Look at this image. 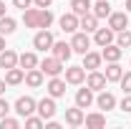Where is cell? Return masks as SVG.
Returning a JSON list of instances; mask_svg holds the SVG:
<instances>
[{"label": "cell", "instance_id": "d6986e66", "mask_svg": "<svg viewBox=\"0 0 131 129\" xmlns=\"http://www.w3.org/2000/svg\"><path fill=\"white\" fill-rule=\"evenodd\" d=\"M93 104V91L88 89V86H83L76 91V106H81V109H88Z\"/></svg>", "mask_w": 131, "mask_h": 129}, {"label": "cell", "instance_id": "7402d4cb", "mask_svg": "<svg viewBox=\"0 0 131 129\" xmlns=\"http://www.w3.org/2000/svg\"><path fill=\"white\" fill-rule=\"evenodd\" d=\"M83 124L88 129H103L106 127V116L101 112H93V114H86V119H83Z\"/></svg>", "mask_w": 131, "mask_h": 129}, {"label": "cell", "instance_id": "8d00e7d4", "mask_svg": "<svg viewBox=\"0 0 131 129\" xmlns=\"http://www.w3.org/2000/svg\"><path fill=\"white\" fill-rule=\"evenodd\" d=\"M33 3H35V8H50L53 0H33Z\"/></svg>", "mask_w": 131, "mask_h": 129}, {"label": "cell", "instance_id": "ba28073f", "mask_svg": "<svg viewBox=\"0 0 131 129\" xmlns=\"http://www.w3.org/2000/svg\"><path fill=\"white\" fill-rule=\"evenodd\" d=\"M83 81H86V68H83V66H68V68H66V84L81 86Z\"/></svg>", "mask_w": 131, "mask_h": 129}, {"label": "cell", "instance_id": "ac0fdd59", "mask_svg": "<svg viewBox=\"0 0 131 129\" xmlns=\"http://www.w3.org/2000/svg\"><path fill=\"white\" fill-rule=\"evenodd\" d=\"M38 63H40V61H38V56H35L33 51H28V53H20V56H18V66H20L23 71L38 68Z\"/></svg>", "mask_w": 131, "mask_h": 129}, {"label": "cell", "instance_id": "52a82bcc", "mask_svg": "<svg viewBox=\"0 0 131 129\" xmlns=\"http://www.w3.org/2000/svg\"><path fill=\"white\" fill-rule=\"evenodd\" d=\"M35 112L40 114L43 119H53V116H56V112H58V106H56V99H53V96L40 99V101H38V109H35Z\"/></svg>", "mask_w": 131, "mask_h": 129}, {"label": "cell", "instance_id": "4fadbf2b", "mask_svg": "<svg viewBox=\"0 0 131 129\" xmlns=\"http://www.w3.org/2000/svg\"><path fill=\"white\" fill-rule=\"evenodd\" d=\"M58 23H61V31H66V33H76L78 31V15H76L73 10H71V13H63Z\"/></svg>", "mask_w": 131, "mask_h": 129}, {"label": "cell", "instance_id": "ffe728a7", "mask_svg": "<svg viewBox=\"0 0 131 129\" xmlns=\"http://www.w3.org/2000/svg\"><path fill=\"white\" fill-rule=\"evenodd\" d=\"M18 66V53L13 48H5V51H0V68H15Z\"/></svg>", "mask_w": 131, "mask_h": 129}, {"label": "cell", "instance_id": "5b68a950", "mask_svg": "<svg viewBox=\"0 0 131 129\" xmlns=\"http://www.w3.org/2000/svg\"><path fill=\"white\" fill-rule=\"evenodd\" d=\"M106 73H101V71H88V76H86V86L91 89V91H103L106 89Z\"/></svg>", "mask_w": 131, "mask_h": 129}, {"label": "cell", "instance_id": "74e56055", "mask_svg": "<svg viewBox=\"0 0 131 129\" xmlns=\"http://www.w3.org/2000/svg\"><path fill=\"white\" fill-rule=\"evenodd\" d=\"M5 89H8V84H5V81L0 79V96H3V94H5Z\"/></svg>", "mask_w": 131, "mask_h": 129}, {"label": "cell", "instance_id": "83f0119b", "mask_svg": "<svg viewBox=\"0 0 131 129\" xmlns=\"http://www.w3.org/2000/svg\"><path fill=\"white\" fill-rule=\"evenodd\" d=\"M121 76H124V68L118 66V61H111L106 66V81H118Z\"/></svg>", "mask_w": 131, "mask_h": 129}, {"label": "cell", "instance_id": "d6a6232c", "mask_svg": "<svg viewBox=\"0 0 131 129\" xmlns=\"http://www.w3.org/2000/svg\"><path fill=\"white\" fill-rule=\"evenodd\" d=\"M118 84H121V89H124V94H131V71H126L121 79H118Z\"/></svg>", "mask_w": 131, "mask_h": 129}, {"label": "cell", "instance_id": "4316f807", "mask_svg": "<svg viewBox=\"0 0 131 129\" xmlns=\"http://www.w3.org/2000/svg\"><path fill=\"white\" fill-rule=\"evenodd\" d=\"M91 0H71V10L76 13V15L81 18V15H86V13H91Z\"/></svg>", "mask_w": 131, "mask_h": 129}, {"label": "cell", "instance_id": "7a4b0ae2", "mask_svg": "<svg viewBox=\"0 0 131 129\" xmlns=\"http://www.w3.org/2000/svg\"><path fill=\"white\" fill-rule=\"evenodd\" d=\"M13 109H15L18 116H23V119H25V116L35 114V109H38V101H35L33 96H20V99L15 101V106H13Z\"/></svg>", "mask_w": 131, "mask_h": 129}, {"label": "cell", "instance_id": "8992f818", "mask_svg": "<svg viewBox=\"0 0 131 129\" xmlns=\"http://www.w3.org/2000/svg\"><path fill=\"white\" fill-rule=\"evenodd\" d=\"M114 38H116V31H111L108 25H106V28H96V31H93V43H96L98 48H103V46L114 43Z\"/></svg>", "mask_w": 131, "mask_h": 129}, {"label": "cell", "instance_id": "8fae6325", "mask_svg": "<svg viewBox=\"0 0 131 129\" xmlns=\"http://www.w3.org/2000/svg\"><path fill=\"white\" fill-rule=\"evenodd\" d=\"M101 56H103V61H106V63H111V61H121V56H124V48H121L118 43H108V46H103Z\"/></svg>", "mask_w": 131, "mask_h": 129}, {"label": "cell", "instance_id": "2e32d148", "mask_svg": "<svg viewBox=\"0 0 131 129\" xmlns=\"http://www.w3.org/2000/svg\"><path fill=\"white\" fill-rule=\"evenodd\" d=\"M83 119H86V114H83L81 106H73V109H66V124L68 127H81Z\"/></svg>", "mask_w": 131, "mask_h": 129}, {"label": "cell", "instance_id": "cb8c5ba5", "mask_svg": "<svg viewBox=\"0 0 131 129\" xmlns=\"http://www.w3.org/2000/svg\"><path fill=\"white\" fill-rule=\"evenodd\" d=\"M38 18H40V8H25V10H23V23H25V28H38Z\"/></svg>", "mask_w": 131, "mask_h": 129}, {"label": "cell", "instance_id": "f546056e", "mask_svg": "<svg viewBox=\"0 0 131 129\" xmlns=\"http://www.w3.org/2000/svg\"><path fill=\"white\" fill-rule=\"evenodd\" d=\"M116 43H118L121 48H131V31L129 28H124V31L116 33Z\"/></svg>", "mask_w": 131, "mask_h": 129}, {"label": "cell", "instance_id": "e0dca14e", "mask_svg": "<svg viewBox=\"0 0 131 129\" xmlns=\"http://www.w3.org/2000/svg\"><path fill=\"white\" fill-rule=\"evenodd\" d=\"M43 81H46V73H43L40 68H30V71H25V84H28L30 89H40Z\"/></svg>", "mask_w": 131, "mask_h": 129}, {"label": "cell", "instance_id": "836d02e7", "mask_svg": "<svg viewBox=\"0 0 131 129\" xmlns=\"http://www.w3.org/2000/svg\"><path fill=\"white\" fill-rule=\"evenodd\" d=\"M121 112H124V114H131V94H126V96L121 99Z\"/></svg>", "mask_w": 131, "mask_h": 129}, {"label": "cell", "instance_id": "3957f363", "mask_svg": "<svg viewBox=\"0 0 131 129\" xmlns=\"http://www.w3.org/2000/svg\"><path fill=\"white\" fill-rule=\"evenodd\" d=\"M53 43H56V38H53V33L48 28H40L35 33V38H33V48H38V51H50Z\"/></svg>", "mask_w": 131, "mask_h": 129}, {"label": "cell", "instance_id": "277c9868", "mask_svg": "<svg viewBox=\"0 0 131 129\" xmlns=\"http://www.w3.org/2000/svg\"><path fill=\"white\" fill-rule=\"evenodd\" d=\"M71 48H73V53H86V51H91V38H88V33H73V38H71Z\"/></svg>", "mask_w": 131, "mask_h": 129}, {"label": "cell", "instance_id": "484cf974", "mask_svg": "<svg viewBox=\"0 0 131 129\" xmlns=\"http://www.w3.org/2000/svg\"><path fill=\"white\" fill-rule=\"evenodd\" d=\"M15 28H18L15 18H10V15H3V18H0V35H13Z\"/></svg>", "mask_w": 131, "mask_h": 129}, {"label": "cell", "instance_id": "5bb4252c", "mask_svg": "<svg viewBox=\"0 0 131 129\" xmlns=\"http://www.w3.org/2000/svg\"><path fill=\"white\" fill-rule=\"evenodd\" d=\"M50 51H53V56H56V58H61L63 63L71 58V56H73V48H71V43H66V41H56Z\"/></svg>", "mask_w": 131, "mask_h": 129}, {"label": "cell", "instance_id": "d590c367", "mask_svg": "<svg viewBox=\"0 0 131 129\" xmlns=\"http://www.w3.org/2000/svg\"><path fill=\"white\" fill-rule=\"evenodd\" d=\"M13 5L20 8V10H25V8H30V5H33V0H13Z\"/></svg>", "mask_w": 131, "mask_h": 129}, {"label": "cell", "instance_id": "6da1fadb", "mask_svg": "<svg viewBox=\"0 0 131 129\" xmlns=\"http://www.w3.org/2000/svg\"><path fill=\"white\" fill-rule=\"evenodd\" d=\"M38 68H40L46 76H58L61 71H66L63 61H61V58H56V56H46V58L38 63Z\"/></svg>", "mask_w": 131, "mask_h": 129}, {"label": "cell", "instance_id": "9a60e30c", "mask_svg": "<svg viewBox=\"0 0 131 129\" xmlns=\"http://www.w3.org/2000/svg\"><path fill=\"white\" fill-rule=\"evenodd\" d=\"M101 63H103V56L101 53H96V51H86L83 53V68L96 71V68H101Z\"/></svg>", "mask_w": 131, "mask_h": 129}, {"label": "cell", "instance_id": "30bf717a", "mask_svg": "<svg viewBox=\"0 0 131 129\" xmlns=\"http://www.w3.org/2000/svg\"><path fill=\"white\" fill-rule=\"evenodd\" d=\"M46 91H48V96H53V99L66 96V81H63V79H58V76H50L48 86H46Z\"/></svg>", "mask_w": 131, "mask_h": 129}, {"label": "cell", "instance_id": "d4e9b609", "mask_svg": "<svg viewBox=\"0 0 131 129\" xmlns=\"http://www.w3.org/2000/svg\"><path fill=\"white\" fill-rule=\"evenodd\" d=\"M91 13L101 20V18H108L111 15V5H108V0H96L93 5H91Z\"/></svg>", "mask_w": 131, "mask_h": 129}, {"label": "cell", "instance_id": "f35d334b", "mask_svg": "<svg viewBox=\"0 0 131 129\" xmlns=\"http://www.w3.org/2000/svg\"><path fill=\"white\" fill-rule=\"evenodd\" d=\"M8 46H5V35H0V51H5Z\"/></svg>", "mask_w": 131, "mask_h": 129}, {"label": "cell", "instance_id": "603a6c76", "mask_svg": "<svg viewBox=\"0 0 131 129\" xmlns=\"http://www.w3.org/2000/svg\"><path fill=\"white\" fill-rule=\"evenodd\" d=\"M23 81H25V71H23V68H8V71H5V84H8V86H18V84H23Z\"/></svg>", "mask_w": 131, "mask_h": 129}, {"label": "cell", "instance_id": "1f68e13d", "mask_svg": "<svg viewBox=\"0 0 131 129\" xmlns=\"http://www.w3.org/2000/svg\"><path fill=\"white\" fill-rule=\"evenodd\" d=\"M18 127H20V122L13 119V116H3L0 119V129H18Z\"/></svg>", "mask_w": 131, "mask_h": 129}, {"label": "cell", "instance_id": "9c48e42d", "mask_svg": "<svg viewBox=\"0 0 131 129\" xmlns=\"http://www.w3.org/2000/svg\"><path fill=\"white\" fill-rule=\"evenodd\" d=\"M108 28L111 31H124V28H129V15L126 13H121V10H111V15H108Z\"/></svg>", "mask_w": 131, "mask_h": 129}, {"label": "cell", "instance_id": "f1b7e54d", "mask_svg": "<svg viewBox=\"0 0 131 129\" xmlns=\"http://www.w3.org/2000/svg\"><path fill=\"white\" fill-rule=\"evenodd\" d=\"M53 20H56L53 10H50V8H40V18H38V28H50V25H53Z\"/></svg>", "mask_w": 131, "mask_h": 129}, {"label": "cell", "instance_id": "4dcf8cb0", "mask_svg": "<svg viewBox=\"0 0 131 129\" xmlns=\"http://www.w3.org/2000/svg\"><path fill=\"white\" fill-rule=\"evenodd\" d=\"M25 127L28 129H40V127H46V119L43 116H25Z\"/></svg>", "mask_w": 131, "mask_h": 129}, {"label": "cell", "instance_id": "ab89813d", "mask_svg": "<svg viewBox=\"0 0 131 129\" xmlns=\"http://www.w3.org/2000/svg\"><path fill=\"white\" fill-rule=\"evenodd\" d=\"M5 15V3H3V0H0V18Z\"/></svg>", "mask_w": 131, "mask_h": 129}, {"label": "cell", "instance_id": "7c38bea8", "mask_svg": "<svg viewBox=\"0 0 131 129\" xmlns=\"http://www.w3.org/2000/svg\"><path fill=\"white\" fill-rule=\"evenodd\" d=\"M96 104H98V109H103V112H111V109H116V96L111 94V91H98V96H96Z\"/></svg>", "mask_w": 131, "mask_h": 129}, {"label": "cell", "instance_id": "44dd1931", "mask_svg": "<svg viewBox=\"0 0 131 129\" xmlns=\"http://www.w3.org/2000/svg\"><path fill=\"white\" fill-rule=\"evenodd\" d=\"M78 28H81L83 33H93L98 28V18L93 15V13H86V15L78 18Z\"/></svg>", "mask_w": 131, "mask_h": 129}, {"label": "cell", "instance_id": "60d3db41", "mask_svg": "<svg viewBox=\"0 0 131 129\" xmlns=\"http://www.w3.org/2000/svg\"><path fill=\"white\" fill-rule=\"evenodd\" d=\"M126 10H129V13H131V0H126Z\"/></svg>", "mask_w": 131, "mask_h": 129}, {"label": "cell", "instance_id": "e575fe53", "mask_svg": "<svg viewBox=\"0 0 131 129\" xmlns=\"http://www.w3.org/2000/svg\"><path fill=\"white\" fill-rule=\"evenodd\" d=\"M8 112H10V104L0 96V119H3V116H8Z\"/></svg>", "mask_w": 131, "mask_h": 129}]
</instances>
